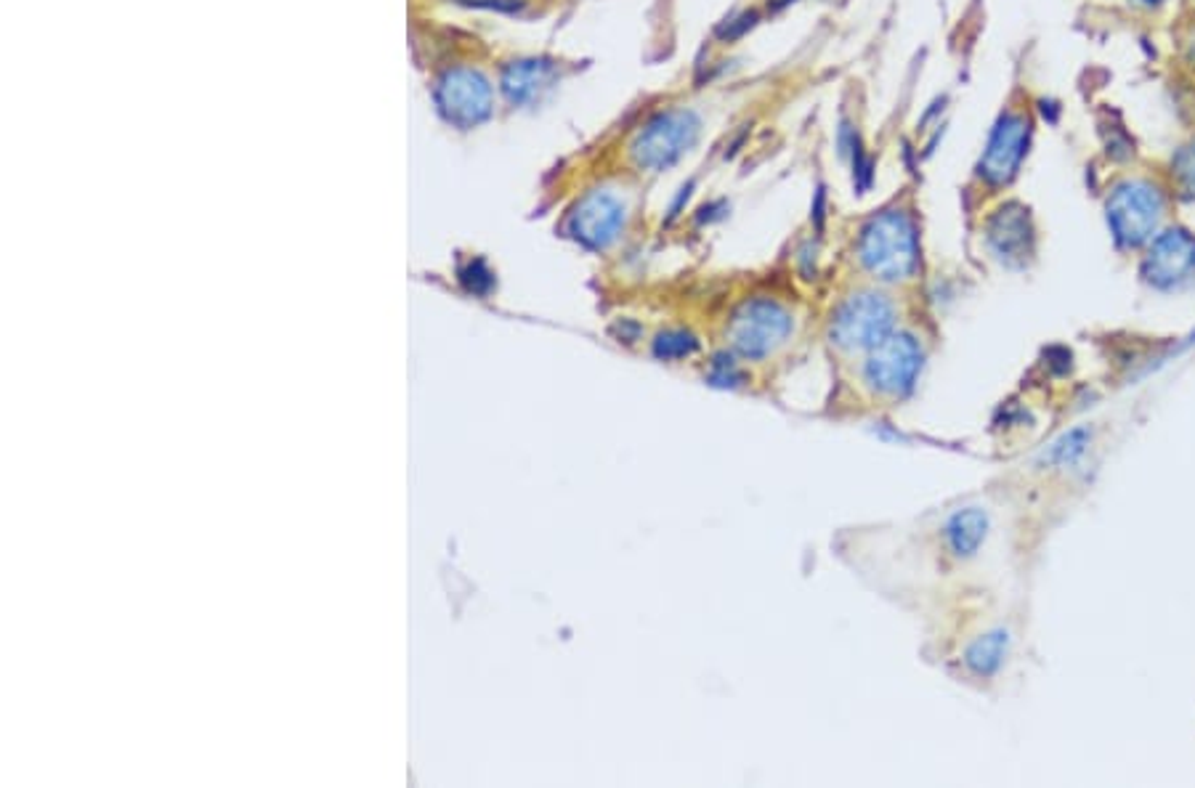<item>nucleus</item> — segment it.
Returning <instances> with one entry per match:
<instances>
[{"label": "nucleus", "instance_id": "nucleus-11", "mask_svg": "<svg viewBox=\"0 0 1195 788\" xmlns=\"http://www.w3.org/2000/svg\"><path fill=\"white\" fill-rule=\"evenodd\" d=\"M991 518L980 507H964L956 510L946 524V544L956 557H973L986 542Z\"/></svg>", "mask_w": 1195, "mask_h": 788}, {"label": "nucleus", "instance_id": "nucleus-14", "mask_svg": "<svg viewBox=\"0 0 1195 788\" xmlns=\"http://www.w3.org/2000/svg\"><path fill=\"white\" fill-rule=\"evenodd\" d=\"M1084 446H1087V433H1084V430H1073V433L1063 435V439H1060L1058 444L1052 446V452H1049V459H1054V463H1060V465H1068L1084 452Z\"/></svg>", "mask_w": 1195, "mask_h": 788}, {"label": "nucleus", "instance_id": "nucleus-15", "mask_svg": "<svg viewBox=\"0 0 1195 788\" xmlns=\"http://www.w3.org/2000/svg\"><path fill=\"white\" fill-rule=\"evenodd\" d=\"M1174 171H1176V178H1180L1182 189L1187 194H1195V144L1176 155Z\"/></svg>", "mask_w": 1195, "mask_h": 788}, {"label": "nucleus", "instance_id": "nucleus-4", "mask_svg": "<svg viewBox=\"0 0 1195 788\" xmlns=\"http://www.w3.org/2000/svg\"><path fill=\"white\" fill-rule=\"evenodd\" d=\"M794 335V317L781 300L757 295L747 298L728 321V345L733 354L749 361H763L779 354Z\"/></svg>", "mask_w": 1195, "mask_h": 788}, {"label": "nucleus", "instance_id": "nucleus-1", "mask_svg": "<svg viewBox=\"0 0 1195 788\" xmlns=\"http://www.w3.org/2000/svg\"><path fill=\"white\" fill-rule=\"evenodd\" d=\"M855 260L879 284L906 282L919 269V229L906 208H885L855 236Z\"/></svg>", "mask_w": 1195, "mask_h": 788}, {"label": "nucleus", "instance_id": "nucleus-12", "mask_svg": "<svg viewBox=\"0 0 1195 788\" xmlns=\"http://www.w3.org/2000/svg\"><path fill=\"white\" fill-rule=\"evenodd\" d=\"M1007 651H1010V632L1007 629H993V632L983 635V638H978L967 648L964 664L978 677H991L1004 664Z\"/></svg>", "mask_w": 1195, "mask_h": 788}, {"label": "nucleus", "instance_id": "nucleus-13", "mask_svg": "<svg viewBox=\"0 0 1195 788\" xmlns=\"http://www.w3.org/2000/svg\"><path fill=\"white\" fill-rule=\"evenodd\" d=\"M696 348H699L696 337L688 335V332H683V330H670V332H664V335H659L657 341H654V356H657V359H664V361L688 359V356L694 354Z\"/></svg>", "mask_w": 1195, "mask_h": 788}, {"label": "nucleus", "instance_id": "nucleus-10", "mask_svg": "<svg viewBox=\"0 0 1195 788\" xmlns=\"http://www.w3.org/2000/svg\"><path fill=\"white\" fill-rule=\"evenodd\" d=\"M1031 242H1034V232H1031V221L1023 208L1007 205L993 216L991 226H988V245L1007 263H1015V260L1028 256Z\"/></svg>", "mask_w": 1195, "mask_h": 788}, {"label": "nucleus", "instance_id": "nucleus-2", "mask_svg": "<svg viewBox=\"0 0 1195 788\" xmlns=\"http://www.w3.org/2000/svg\"><path fill=\"white\" fill-rule=\"evenodd\" d=\"M702 120L685 104L657 109L635 131L630 155L643 173H667L699 141Z\"/></svg>", "mask_w": 1195, "mask_h": 788}, {"label": "nucleus", "instance_id": "nucleus-6", "mask_svg": "<svg viewBox=\"0 0 1195 788\" xmlns=\"http://www.w3.org/2000/svg\"><path fill=\"white\" fill-rule=\"evenodd\" d=\"M1163 218V194L1148 181H1124L1108 197V226L1121 247L1153 239Z\"/></svg>", "mask_w": 1195, "mask_h": 788}, {"label": "nucleus", "instance_id": "nucleus-3", "mask_svg": "<svg viewBox=\"0 0 1195 788\" xmlns=\"http://www.w3.org/2000/svg\"><path fill=\"white\" fill-rule=\"evenodd\" d=\"M895 332V303L879 290H855L834 306L829 341L840 354H869Z\"/></svg>", "mask_w": 1195, "mask_h": 788}, {"label": "nucleus", "instance_id": "nucleus-8", "mask_svg": "<svg viewBox=\"0 0 1195 788\" xmlns=\"http://www.w3.org/2000/svg\"><path fill=\"white\" fill-rule=\"evenodd\" d=\"M1143 276L1150 287L1174 293L1195 282V236L1185 229H1169L1150 242L1143 260Z\"/></svg>", "mask_w": 1195, "mask_h": 788}, {"label": "nucleus", "instance_id": "nucleus-9", "mask_svg": "<svg viewBox=\"0 0 1195 788\" xmlns=\"http://www.w3.org/2000/svg\"><path fill=\"white\" fill-rule=\"evenodd\" d=\"M624 223H627V202L614 194H603V197H593L582 208L576 236H582L587 245L606 247L622 234Z\"/></svg>", "mask_w": 1195, "mask_h": 788}, {"label": "nucleus", "instance_id": "nucleus-7", "mask_svg": "<svg viewBox=\"0 0 1195 788\" xmlns=\"http://www.w3.org/2000/svg\"><path fill=\"white\" fill-rule=\"evenodd\" d=\"M1031 120L1023 112H1007L993 125L986 149L978 162V175L988 186H1007L1017 173L1028 155Z\"/></svg>", "mask_w": 1195, "mask_h": 788}, {"label": "nucleus", "instance_id": "nucleus-5", "mask_svg": "<svg viewBox=\"0 0 1195 788\" xmlns=\"http://www.w3.org/2000/svg\"><path fill=\"white\" fill-rule=\"evenodd\" d=\"M925 348L912 332H893L864 359V383L875 396L903 398L917 385Z\"/></svg>", "mask_w": 1195, "mask_h": 788}]
</instances>
